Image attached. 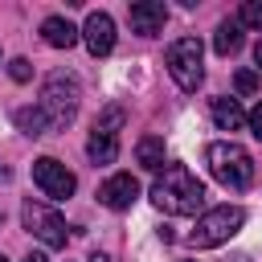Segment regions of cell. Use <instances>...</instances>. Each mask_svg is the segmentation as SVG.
<instances>
[{
	"label": "cell",
	"mask_w": 262,
	"mask_h": 262,
	"mask_svg": "<svg viewBox=\"0 0 262 262\" xmlns=\"http://www.w3.org/2000/svg\"><path fill=\"white\" fill-rule=\"evenodd\" d=\"M86 156H90L94 164H115V160H119V135L90 131V139H86Z\"/></svg>",
	"instance_id": "5bb4252c"
},
{
	"label": "cell",
	"mask_w": 262,
	"mask_h": 262,
	"mask_svg": "<svg viewBox=\"0 0 262 262\" xmlns=\"http://www.w3.org/2000/svg\"><path fill=\"white\" fill-rule=\"evenodd\" d=\"M213 123L221 127V131H242L246 127V115H242V106H237V98H213Z\"/></svg>",
	"instance_id": "4fadbf2b"
},
{
	"label": "cell",
	"mask_w": 262,
	"mask_h": 262,
	"mask_svg": "<svg viewBox=\"0 0 262 262\" xmlns=\"http://www.w3.org/2000/svg\"><path fill=\"white\" fill-rule=\"evenodd\" d=\"M123 127V106H106L98 119H94V131H106V135H119Z\"/></svg>",
	"instance_id": "e0dca14e"
},
{
	"label": "cell",
	"mask_w": 262,
	"mask_h": 262,
	"mask_svg": "<svg viewBox=\"0 0 262 262\" xmlns=\"http://www.w3.org/2000/svg\"><path fill=\"white\" fill-rule=\"evenodd\" d=\"M246 127H250V135H254V139H262V102L246 115Z\"/></svg>",
	"instance_id": "44dd1931"
},
{
	"label": "cell",
	"mask_w": 262,
	"mask_h": 262,
	"mask_svg": "<svg viewBox=\"0 0 262 262\" xmlns=\"http://www.w3.org/2000/svg\"><path fill=\"white\" fill-rule=\"evenodd\" d=\"M0 262H8V258H4V254H0Z\"/></svg>",
	"instance_id": "d4e9b609"
},
{
	"label": "cell",
	"mask_w": 262,
	"mask_h": 262,
	"mask_svg": "<svg viewBox=\"0 0 262 262\" xmlns=\"http://www.w3.org/2000/svg\"><path fill=\"white\" fill-rule=\"evenodd\" d=\"M237 25L242 29H262V0H246L237 8Z\"/></svg>",
	"instance_id": "ac0fdd59"
},
{
	"label": "cell",
	"mask_w": 262,
	"mask_h": 262,
	"mask_svg": "<svg viewBox=\"0 0 262 262\" xmlns=\"http://www.w3.org/2000/svg\"><path fill=\"white\" fill-rule=\"evenodd\" d=\"M254 61H258V70H262V41L254 45Z\"/></svg>",
	"instance_id": "7402d4cb"
},
{
	"label": "cell",
	"mask_w": 262,
	"mask_h": 262,
	"mask_svg": "<svg viewBox=\"0 0 262 262\" xmlns=\"http://www.w3.org/2000/svg\"><path fill=\"white\" fill-rule=\"evenodd\" d=\"M164 66H168L172 82H176L184 94H192V90L205 82V49H201V41H196V37L172 41L168 53H164Z\"/></svg>",
	"instance_id": "5b68a950"
},
{
	"label": "cell",
	"mask_w": 262,
	"mask_h": 262,
	"mask_svg": "<svg viewBox=\"0 0 262 262\" xmlns=\"http://www.w3.org/2000/svg\"><path fill=\"white\" fill-rule=\"evenodd\" d=\"M90 262H111V258L106 254H90Z\"/></svg>",
	"instance_id": "cb8c5ba5"
},
{
	"label": "cell",
	"mask_w": 262,
	"mask_h": 262,
	"mask_svg": "<svg viewBox=\"0 0 262 262\" xmlns=\"http://www.w3.org/2000/svg\"><path fill=\"white\" fill-rule=\"evenodd\" d=\"M151 205L168 217H196L205 209V184L184 164H168L151 184Z\"/></svg>",
	"instance_id": "6da1fadb"
},
{
	"label": "cell",
	"mask_w": 262,
	"mask_h": 262,
	"mask_svg": "<svg viewBox=\"0 0 262 262\" xmlns=\"http://www.w3.org/2000/svg\"><path fill=\"white\" fill-rule=\"evenodd\" d=\"M242 225H246V209H242V205H217V209H209V213L196 217V229L188 233V246L213 250V246L229 242Z\"/></svg>",
	"instance_id": "277c9868"
},
{
	"label": "cell",
	"mask_w": 262,
	"mask_h": 262,
	"mask_svg": "<svg viewBox=\"0 0 262 262\" xmlns=\"http://www.w3.org/2000/svg\"><path fill=\"white\" fill-rule=\"evenodd\" d=\"M242 25H237V16H229V20H221L217 25V33H213V49L221 53V57H229V53H237L242 49Z\"/></svg>",
	"instance_id": "9a60e30c"
},
{
	"label": "cell",
	"mask_w": 262,
	"mask_h": 262,
	"mask_svg": "<svg viewBox=\"0 0 262 262\" xmlns=\"http://www.w3.org/2000/svg\"><path fill=\"white\" fill-rule=\"evenodd\" d=\"M82 41H86V49L94 57H106L115 49V20L106 12H90L86 25H82Z\"/></svg>",
	"instance_id": "30bf717a"
},
{
	"label": "cell",
	"mask_w": 262,
	"mask_h": 262,
	"mask_svg": "<svg viewBox=\"0 0 262 262\" xmlns=\"http://www.w3.org/2000/svg\"><path fill=\"white\" fill-rule=\"evenodd\" d=\"M209 172L229 192H246L254 184V156L233 139H217V143H209Z\"/></svg>",
	"instance_id": "7a4b0ae2"
},
{
	"label": "cell",
	"mask_w": 262,
	"mask_h": 262,
	"mask_svg": "<svg viewBox=\"0 0 262 262\" xmlns=\"http://www.w3.org/2000/svg\"><path fill=\"white\" fill-rule=\"evenodd\" d=\"M16 127H20L25 135H45V131H53L49 115L41 111V102H37V106H20V111H16Z\"/></svg>",
	"instance_id": "2e32d148"
},
{
	"label": "cell",
	"mask_w": 262,
	"mask_h": 262,
	"mask_svg": "<svg viewBox=\"0 0 262 262\" xmlns=\"http://www.w3.org/2000/svg\"><path fill=\"white\" fill-rule=\"evenodd\" d=\"M41 37H45V45H53V49H74L78 37H82V29H74L66 16H45V20H41Z\"/></svg>",
	"instance_id": "8fae6325"
},
{
	"label": "cell",
	"mask_w": 262,
	"mask_h": 262,
	"mask_svg": "<svg viewBox=\"0 0 262 262\" xmlns=\"http://www.w3.org/2000/svg\"><path fill=\"white\" fill-rule=\"evenodd\" d=\"M33 184L41 188V196H53V201H66V196H74V188H78L74 172H70L66 164H57L53 156H41V160H33Z\"/></svg>",
	"instance_id": "52a82bcc"
},
{
	"label": "cell",
	"mask_w": 262,
	"mask_h": 262,
	"mask_svg": "<svg viewBox=\"0 0 262 262\" xmlns=\"http://www.w3.org/2000/svg\"><path fill=\"white\" fill-rule=\"evenodd\" d=\"M8 74H12L16 82H29V74H33V70H29V57H12V61H8Z\"/></svg>",
	"instance_id": "ffe728a7"
},
{
	"label": "cell",
	"mask_w": 262,
	"mask_h": 262,
	"mask_svg": "<svg viewBox=\"0 0 262 262\" xmlns=\"http://www.w3.org/2000/svg\"><path fill=\"white\" fill-rule=\"evenodd\" d=\"M135 196H139V180H135L131 172H115V176H106L102 188H98V201H102L106 209H131Z\"/></svg>",
	"instance_id": "ba28073f"
},
{
	"label": "cell",
	"mask_w": 262,
	"mask_h": 262,
	"mask_svg": "<svg viewBox=\"0 0 262 262\" xmlns=\"http://www.w3.org/2000/svg\"><path fill=\"white\" fill-rule=\"evenodd\" d=\"M78 102H82V86H78V78H74V74L57 70V74H49V78H45V86H41V111L49 115L53 131H57V127H66V123L78 115Z\"/></svg>",
	"instance_id": "3957f363"
},
{
	"label": "cell",
	"mask_w": 262,
	"mask_h": 262,
	"mask_svg": "<svg viewBox=\"0 0 262 262\" xmlns=\"http://www.w3.org/2000/svg\"><path fill=\"white\" fill-rule=\"evenodd\" d=\"M233 86H237V94H254V90H258V74H254V70H237Z\"/></svg>",
	"instance_id": "d6986e66"
},
{
	"label": "cell",
	"mask_w": 262,
	"mask_h": 262,
	"mask_svg": "<svg viewBox=\"0 0 262 262\" xmlns=\"http://www.w3.org/2000/svg\"><path fill=\"white\" fill-rule=\"evenodd\" d=\"M25 262H49V258H45V254H29Z\"/></svg>",
	"instance_id": "603a6c76"
},
{
	"label": "cell",
	"mask_w": 262,
	"mask_h": 262,
	"mask_svg": "<svg viewBox=\"0 0 262 262\" xmlns=\"http://www.w3.org/2000/svg\"><path fill=\"white\" fill-rule=\"evenodd\" d=\"M127 20H131V29L139 37H156V33H164L168 8H164V0H139V4L127 8Z\"/></svg>",
	"instance_id": "9c48e42d"
},
{
	"label": "cell",
	"mask_w": 262,
	"mask_h": 262,
	"mask_svg": "<svg viewBox=\"0 0 262 262\" xmlns=\"http://www.w3.org/2000/svg\"><path fill=\"white\" fill-rule=\"evenodd\" d=\"M135 160H139L147 172H164V168H168V164H164V160H168L164 139H160V135H143V139L135 143Z\"/></svg>",
	"instance_id": "7c38bea8"
},
{
	"label": "cell",
	"mask_w": 262,
	"mask_h": 262,
	"mask_svg": "<svg viewBox=\"0 0 262 262\" xmlns=\"http://www.w3.org/2000/svg\"><path fill=\"white\" fill-rule=\"evenodd\" d=\"M20 221H25V229H29L45 250H66L70 229H66V221L57 217V209H49V205H41V201H25V205H20Z\"/></svg>",
	"instance_id": "8992f818"
}]
</instances>
